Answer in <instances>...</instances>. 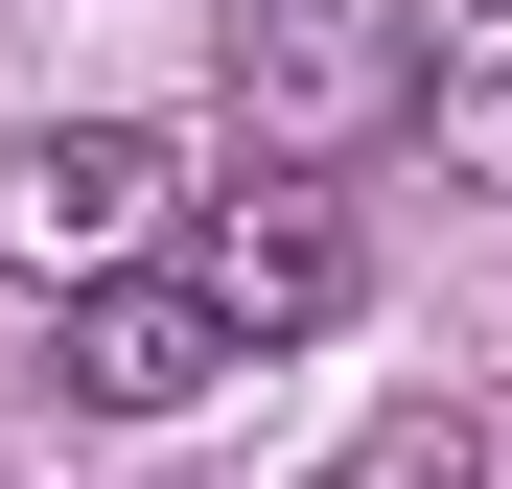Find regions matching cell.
Wrapping results in <instances>:
<instances>
[{
	"label": "cell",
	"instance_id": "obj_1",
	"mask_svg": "<svg viewBox=\"0 0 512 489\" xmlns=\"http://www.w3.org/2000/svg\"><path fill=\"white\" fill-rule=\"evenodd\" d=\"M419 0H233V140L280 163V187H326V163L419 140Z\"/></svg>",
	"mask_w": 512,
	"mask_h": 489
},
{
	"label": "cell",
	"instance_id": "obj_2",
	"mask_svg": "<svg viewBox=\"0 0 512 489\" xmlns=\"http://www.w3.org/2000/svg\"><path fill=\"white\" fill-rule=\"evenodd\" d=\"M163 257H187V140H163V117L0 140V280H24V303H94V280H163Z\"/></svg>",
	"mask_w": 512,
	"mask_h": 489
},
{
	"label": "cell",
	"instance_id": "obj_3",
	"mask_svg": "<svg viewBox=\"0 0 512 489\" xmlns=\"http://www.w3.org/2000/svg\"><path fill=\"white\" fill-rule=\"evenodd\" d=\"M163 280H187V303L233 326V373L373 303V257H350V210H326V187H280V163H256V187H187V257H163Z\"/></svg>",
	"mask_w": 512,
	"mask_h": 489
},
{
	"label": "cell",
	"instance_id": "obj_4",
	"mask_svg": "<svg viewBox=\"0 0 512 489\" xmlns=\"http://www.w3.org/2000/svg\"><path fill=\"white\" fill-rule=\"evenodd\" d=\"M47 326H70V396H94V420H187V396L233 373V326L187 280H94V303H47Z\"/></svg>",
	"mask_w": 512,
	"mask_h": 489
},
{
	"label": "cell",
	"instance_id": "obj_5",
	"mask_svg": "<svg viewBox=\"0 0 512 489\" xmlns=\"http://www.w3.org/2000/svg\"><path fill=\"white\" fill-rule=\"evenodd\" d=\"M419 140H443V187L512 210V0H466V24L419 47Z\"/></svg>",
	"mask_w": 512,
	"mask_h": 489
},
{
	"label": "cell",
	"instance_id": "obj_6",
	"mask_svg": "<svg viewBox=\"0 0 512 489\" xmlns=\"http://www.w3.org/2000/svg\"><path fill=\"white\" fill-rule=\"evenodd\" d=\"M350 489H512V420L419 396V420H373V443H350Z\"/></svg>",
	"mask_w": 512,
	"mask_h": 489
}]
</instances>
